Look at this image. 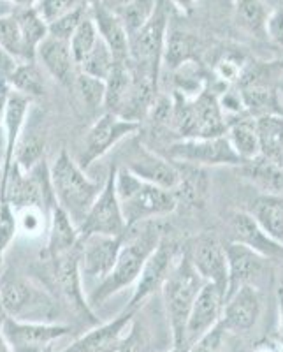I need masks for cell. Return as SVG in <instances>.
I'll return each mask as SVG.
<instances>
[{
  "label": "cell",
  "mask_w": 283,
  "mask_h": 352,
  "mask_svg": "<svg viewBox=\"0 0 283 352\" xmlns=\"http://www.w3.org/2000/svg\"><path fill=\"white\" fill-rule=\"evenodd\" d=\"M163 236H166V229H163L162 219L144 220V222L128 226L127 231L124 232L120 254H118L115 266L90 294V300H88L90 308L93 305H102L113 294L134 284L139 278V273L146 259L159 247Z\"/></svg>",
  "instance_id": "6da1fadb"
},
{
  "label": "cell",
  "mask_w": 283,
  "mask_h": 352,
  "mask_svg": "<svg viewBox=\"0 0 283 352\" xmlns=\"http://www.w3.org/2000/svg\"><path fill=\"white\" fill-rule=\"evenodd\" d=\"M203 285V276L192 266L188 252L181 250L176 263L172 264L168 278L160 287L172 345L185 347V328H187L188 316Z\"/></svg>",
  "instance_id": "7a4b0ae2"
},
{
  "label": "cell",
  "mask_w": 283,
  "mask_h": 352,
  "mask_svg": "<svg viewBox=\"0 0 283 352\" xmlns=\"http://www.w3.org/2000/svg\"><path fill=\"white\" fill-rule=\"evenodd\" d=\"M116 196L127 228L144 220L163 219L178 206L171 190L141 180L125 168L116 169Z\"/></svg>",
  "instance_id": "3957f363"
},
{
  "label": "cell",
  "mask_w": 283,
  "mask_h": 352,
  "mask_svg": "<svg viewBox=\"0 0 283 352\" xmlns=\"http://www.w3.org/2000/svg\"><path fill=\"white\" fill-rule=\"evenodd\" d=\"M49 180L56 204L80 228L102 187L97 182L90 180L84 169H81L67 152H60V155L55 159L49 168Z\"/></svg>",
  "instance_id": "277c9868"
},
{
  "label": "cell",
  "mask_w": 283,
  "mask_h": 352,
  "mask_svg": "<svg viewBox=\"0 0 283 352\" xmlns=\"http://www.w3.org/2000/svg\"><path fill=\"white\" fill-rule=\"evenodd\" d=\"M0 300L8 317L25 322H56L60 314L55 296L23 276H2Z\"/></svg>",
  "instance_id": "5b68a950"
},
{
  "label": "cell",
  "mask_w": 283,
  "mask_h": 352,
  "mask_svg": "<svg viewBox=\"0 0 283 352\" xmlns=\"http://www.w3.org/2000/svg\"><path fill=\"white\" fill-rule=\"evenodd\" d=\"M166 0H160L153 16L128 36V65L134 74L159 83L163 46L169 30Z\"/></svg>",
  "instance_id": "8992f818"
},
{
  "label": "cell",
  "mask_w": 283,
  "mask_h": 352,
  "mask_svg": "<svg viewBox=\"0 0 283 352\" xmlns=\"http://www.w3.org/2000/svg\"><path fill=\"white\" fill-rule=\"evenodd\" d=\"M0 201H5L14 212L37 206L49 215L56 201L49 180V168L44 164V160L28 173H23L12 162L8 178L4 184H0Z\"/></svg>",
  "instance_id": "52a82bcc"
},
{
  "label": "cell",
  "mask_w": 283,
  "mask_h": 352,
  "mask_svg": "<svg viewBox=\"0 0 283 352\" xmlns=\"http://www.w3.org/2000/svg\"><path fill=\"white\" fill-rule=\"evenodd\" d=\"M116 169H118V166H113L109 169L102 190L78 228L80 229V238L90 236V234L124 236V232L127 231L124 213H122L118 196H116Z\"/></svg>",
  "instance_id": "ba28073f"
},
{
  "label": "cell",
  "mask_w": 283,
  "mask_h": 352,
  "mask_svg": "<svg viewBox=\"0 0 283 352\" xmlns=\"http://www.w3.org/2000/svg\"><path fill=\"white\" fill-rule=\"evenodd\" d=\"M172 160L190 166H243L225 134L215 138H183L169 146Z\"/></svg>",
  "instance_id": "9c48e42d"
},
{
  "label": "cell",
  "mask_w": 283,
  "mask_h": 352,
  "mask_svg": "<svg viewBox=\"0 0 283 352\" xmlns=\"http://www.w3.org/2000/svg\"><path fill=\"white\" fill-rule=\"evenodd\" d=\"M11 352H46L53 349L56 340L72 331L60 322H25L8 319L0 324Z\"/></svg>",
  "instance_id": "30bf717a"
},
{
  "label": "cell",
  "mask_w": 283,
  "mask_h": 352,
  "mask_svg": "<svg viewBox=\"0 0 283 352\" xmlns=\"http://www.w3.org/2000/svg\"><path fill=\"white\" fill-rule=\"evenodd\" d=\"M49 264V276L52 284L56 289V294L64 298L71 308L76 312L83 314L88 317L90 322H97L92 308L83 296V285H81V272H80V245L74 247L69 252L48 259Z\"/></svg>",
  "instance_id": "8fae6325"
},
{
  "label": "cell",
  "mask_w": 283,
  "mask_h": 352,
  "mask_svg": "<svg viewBox=\"0 0 283 352\" xmlns=\"http://www.w3.org/2000/svg\"><path fill=\"white\" fill-rule=\"evenodd\" d=\"M139 129L141 124L137 122L125 120L115 113L106 111L100 118H97L95 124L88 131L87 140H84V150L78 162L80 168L88 169L95 160L106 155L113 146H116L125 138L136 134Z\"/></svg>",
  "instance_id": "7c38bea8"
},
{
  "label": "cell",
  "mask_w": 283,
  "mask_h": 352,
  "mask_svg": "<svg viewBox=\"0 0 283 352\" xmlns=\"http://www.w3.org/2000/svg\"><path fill=\"white\" fill-rule=\"evenodd\" d=\"M180 252L181 248L178 247V243L166 234L159 243V247L150 254V257L144 263L143 270L139 273V278L136 280L134 294H132L127 307L139 308L148 298L155 294L157 289L162 287L163 280L168 278L172 264L176 263Z\"/></svg>",
  "instance_id": "4fadbf2b"
},
{
  "label": "cell",
  "mask_w": 283,
  "mask_h": 352,
  "mask_svg": "<svg viewBox=\"0 0 283 352\" xmlns=\"http://www.w3.org/2000/svg\"><path fill=\"white\" fill-rule=\"evenodd\" d=\"M124 236L90 234L80 238V272L81 278H92L97 284L102 282L115 266L122 248Z\"/></svg>",
  "instance_id": "5bb4252c"
},
{
  "label": "cell",
  "mask_w": 283,
  "mask_h": 352,
  "mask_svg": "<svg viewBox=\"0 0 283 352\" xmlns=\"http://www.w3.org/2000/svg\"><path fill=\"white\" fill-rule=\"evenodd\" d=\"M225 254H227V292L225 300L236 292L240 287L251 285L259 289V284L264 280L269 268H267V259L260 254L253 252L251 248L240 243L229 241L225 245Z\"/></svg>",
  "instance_id": "9a60e30c"
},
{
  "label": "cell",
  "mask_w": 283,
  "mask_h": 352,
  "mask_svg": "<svg viewBox=\"0 0 283 352\" xmlns=\"http://www.w3.org/2000/svg\"><path fill=\"white\" fill-rule=\"evenodd\" d=\"M187 252L192 266L204 282H212L227 292V254L225 245L215 234H201Z\"/></svg>",
  "instance_id": "2e32d148"
},
{
  "label": "cell",
  "mask_w": 283,
  "mask_h": 352,
  "mask_svg": "<svg viewBox=\"0 0 283 352\" xmlns=\"http://www.w3.org/2000/svg\"><path fill=\"white\" fill-rule=\"evenodd\" d=\"M223 303H225V292L212 282H204L188 316L187 328H185V347H190L199 336L210 331L218 322Z\"/></svg>",
  "instance_id": "e0dca14e"
},
{
  "label": "cell",
  "mask_w": 283,
  "mask_h": 352,
  "mask_svg": "<svg viewBox=\"0 0 283 352\" xmlns=\"http://www.w3.org/2000/svg\"><path fill=\"white\" fill-rule=\"evenodd\" d=\"M136 312L137 308L125 307L124 312L118 314L115 319L84 333L60 352H116Z\"/></svg>",
  "instance_id": "ac0fdd59"
},
{
  "label": "cell",
  "mask_w": 283,
  "mask_h": 352,
  "mask_svg": "<svg viewBox=\"0 0 283 352\" xmlns=\"http://www.w3.org/2000/svg\"><path fill=\"white\" fill-rule=\"evenodd\" d=\"M229 232H231L229 241L232 243L245 245L266 259H276V257L283 259V245L266 234L248 212L240 210L229 215Z\"/></svg>",
  "instance_id": "d6986e66"
},
{
  "label": "cell",
  "mask_w": 283,
  "mask_h": 352,
  "mask_svg": "<svg viewBox=\"0 0 283 352\" xmlns=\"http://www.w3.org/2000/svg\"><path fill=\"white\" fill-rule=\"evenodd\" d=\"M125 169H128L132 175H136L141 180L159 185V187L171 190V192L180 182L178 168L143 144H137L136 148L132 150Z\"/></svg>",
  "instance_id": "ffe728a7"
},
{
  "label": "cell",
  "mask_w": 283,
  "mask_h": 352,
  "mask_svg": "<svg viewBox=\"0 0 283 352\" xmlns=\"http://www.w3.org/2000/svg\"><path fill=\"white\" fill-rule=\"evenodd\" d=\"M260 316V296L257 287H240L223 303L220 324L225 331L243 333L256 326Z\"/></svg>",
  "instance_id": "44dd1931"
},
{
  "label": "cell",
  "mask_w": 283,
  "mask_h": 352,
  "mask_svg": "<svg viewBox=\"0 0 283 352\" xmlns=\"http://www.w3.org/2000/svg\"><path fill=\"white\" fill-rule=\"evenodd\" d=\"M36 60L43 64V67L64 87H72V81L78 74V65L72 56L69 41L56 39L53 36L44 37L43 43L36 52Z\"/></svg>",
  "instance_id": "7402d4cb"
},
{
  "label": "cell",
  "mask_w": 283,
  "mask_h": 352,
  "mask_svg": "<svg viewBox=\"0 0 283 352\" xmlns=\"http://www.w3.org/2000/svg\"><path fill=\"white\" fill-rule=\"evenodd\" d=\"M28 108H30V97L20 92L11 90L4 113V129H5V146H4V162L0 168V184H4L8 173L14 162V150L21 138L25 120H27Z\"/></svg>",
  "instance_id": "603a6c76"
},
{
  "label": "cell",
  "mask_w": 283,
  "mask_h": 352,
  "mask_svg": "<svg viewBox=\"0 0 283 352\" xmlns=\"http://www.w3.org/2000/svg\"><path fill=\"white\" fill-rule=\"evenodd\" d=\"M90 16L95 23L97 34L104 43L108 44L115 60L128 62V36L118 14L104 8L99 0H92Z\"/></svg>",
  "instance_id": "cb8c5ba5"
},
{
  "label": "cell",
  "mask_w": 283,
  "mask_h": 352,
  "mask_svg": "<svg viewBox=\"0 0 283 352\" xmlns=\"http://www.w3.org/2000/svg\"><path fill=\"white\" fill-rule=\"evenodd\" d=\"M48 222V241H46V247H44L43 252H41V257L44 261L62 256V254L69 252V250L80 245V229L58 204H55L52 212H49Z\"/></svg>",
  "instance_id": "d4e9b609"
},
{
  "label": "cell",
  "mask_w": 283,
  "mask_h": 352,
  "mask_svg": "<svg viewBox=\"0 0 283 352\" xmlns=\"http://www.w3.org/2000/svg\"><path fill=\"white\" fill-rule=\"evenodd\" d=\"M225 138L243 162L253 160L260 155L259 132H257V122L253 116L243 115L229 122Z\"/></svg>",
  "instance_id": "484cf974"
},
{
  "label": "cell",
  "mask_w": 283,
  "mask_h": 352,
  "mask_svg": "<svg viewBox=\"0 0 283 352\" xmlns=\"http://www.w3.org/2000/svg\"><path fill=\"white\" fill-rule=\"evenodd\" d=\"M243 176L262 194L283 196V168L259 155L240 166Z\"/></svg>",
  "instance_id": "4316f807"
},
{
  "label": "cell",
  "mask_w": 283,
  "mask_h": 352,
  "mask_svg": "<svg viewBox=\"0 0 283 352\" xmlns=\"http://www.w3.org/2000/svg\"><path fill=\"white\" fill-rule=\"evenodd\" d=\"M266 234L283 245V196L260 194L251 203L250 212Z\"/></svg>",
  "instance_id": "83f0119b"
},
{
  "label": "cell",
  "mask_w": 283,
  "mask_h": 352,
  "mask_svg": "<svg viewBox=\"0 0 283 352\" xmlns=\"http://www.w3.org/2000/svg\"><path fill=\"white\" fill-rule=\"evenodd\" d=\"M20 27L21 41H23L27 62H36V52L44 37L48 36V23L39 16L34 6H21L18 11L12 12Z\"/></svg>",
  "instance_id": "f1b7e54d"
},
{
  "label": "cell",
  "mask_w": 283,
  "mask_h": 352,
  "mask_svg": "<svg viewBox=\"0 0 283 352\" xmlns=\"http://www.w3.org/2000/svg\"><path fill=\"white\" fill-rule=\"evenodd\" d=\"M201 41L183 30H168L162 60L171 69H178L188 62H197L203 52Z\"/></svg>",
  "instance_id": "f546056e"
},
{
  "label": "cell",
  "mask_w": 283,
  "mask_h": 352,
  "mask_svg": "<svg viewBox=\"0 0 283 352\" xmlns=\"http://www.w3.org/2000/svg\"><path fill=\"white\" fill-rule=\"evenodd\" d=\"M106 96H104V108L108 113L120 116L125 102L128 99L132 88V71L128 62H115V67L104 81Z\"/></svg>",
  "instance_id": "4dcf8cb0"
},
{
  "label": "cell",
  "mask_w": 283,
  "mask_h": 352,
  "mask_svg": "<svg viewBox=\"0 0 283 352\" xmlns=\"http://www.w3.org/2000/svg\"><path fill=\"white\" fill-rule=\"evenodd\" d=\"M260 155L283 168V116L266 115L256 118Z\"/></svg>",
  "instance_id": "1f68e13d"
},
{
  "label": "cell",
  "mask_w": 283,
  "mask_h": 352,
  "mask_svg": "<svg viewBox=\"0 0 283 352\" xmlns=\"http://www.w3.org/2000/svg\"><path fill=\"white\" fill-rule=\"evenodd\" d=\"M180 171V182L172 190L176 201H187L188 204H203L207 196V178L206 173L199 166L185 164V168H178Z\"/></svg>",
  "instance_id": "d6a6232c"
},
{
  "label": "cell",
  "mask_w": 283,
  "mask_h": 352,
  "mask_svg": "<svg viewBox=\"0 0 283 352\" xmlns=\"http://www.w3.org/2000/svg\"><path fill=\"white\" fill-rule=\"evenodd\" d=\"M269 9L264 0H238L234 9L236 25L251 37H266V20Z\"/></svg>",
  "instance_id": "836d02e7"
},
{
  "label": "cell",
  "mask_w": 283,
  "mask_h": 352,
  "mask_svg": "<svg viewBox=\"0 0 283 352\" xmlns=\"http://www.w3.org/2000/svg\"><path fill=\"white\" fill-rule=\"evenodd\" d=\"M116 352H155L152 345V331H150V326L144 317H141L139 308L132 317L131 324H128Z\"/></svg>",
  "instance_id": "e575fe53"
},
{
  "label": "cell",
  "mask_w": 283,
  "mask_h": 352,
  "mask_svg": "<svg viewBox=\"0 0 283 352\" xmlns=\"http://www.w3.org/2000/svg\"><path fill=\"white\" fill-rule=\"evenodd\" d=\"M115 56H113L111 50L108 48V44L99 37V41H97L92 52L84 56L81 64L78 65V69L81 72H84V74H88V76L106 81V78L109 76V72L115 67Z\"/></svg>",
  "instance_id": "d590c367"
},
{
  "label": "cell",
  "mask_w": 283,
  "mask_h": 352,
  "mask_svg": "<svg viewBox=\"0 0 283 352\" xmlns=\"http://www.w3.org/2000/svg\"><path fill=\"white\" fill-rule=\"evenodd\" d=\"M9 85L14 92H20L27 97L41 96L44 90L43 78L36 62H20L16 69L9 76Z\"/></svg>",
  "instance_id": "8d00e7d4"
},
{
  "label": "cell",
  "mask_w": 283,
  "mask_h": 352,
  "mask_svg": "<svg viewBox=\"0 0 283 352\" xmlns=\"http://www.w3.org/2000/svg\"><path fill=\"white\" fill-rule=\"evenodd\" d=\"M160 0H131L124 9L116 12L124 23L127 36L139 30L150 18L153 16Z\"/></svg>",
  "instance_id": "74e56055"
},
{
  "label": "cell",
  "mask_w": 283,
  "mask_h": 352,
  "mask_svg": "<svg viewBox=\"0 0 283 352\" xmlns=\"http://www.w3.org/2000/svg\"><path fill=\"white\" fill-rule=\"evenodd\" d=\"M97 41H99V34H97L95 23H93L92 16H90V9H88V14L78 25V28L72 34L71 41H69V46H71V52L76 65H80L84 56L92 52Z\"/></svg>",
  "instance_id": "f35d334b"
},
{
  "label": "cell",
  "mask_w": 283,
  "mask_h": 352,
  "mask_svg": "<svg viewBox=\"0 0 283 352\" xmlns=\"http://www.w3.org/2000/svg\"><path fill=\"white\" fill-rule=\"evenodd\" d=\"M41 160H44V140L43 138L30 134V136L20 138L14 150V164L23 173H28L36 168Z\"/></svg>",
  "instance_id": "ab89813d"
},
{
  "label": "cell",
  "mask_w": 283,
  "mask_h": 352,
  "mask_svg": "<svg viewBox=\"0 0 283 352\" xmlns=\"http://www.w3.org/2000/svg\"><path fill=\"white\" fill-rule=\"evenodd\" d=\"M0 48L9 53L12 58H16L18 62H27L20 27L12 14L0 16Z\"/></svg>",
  "instance_id": "60d3db41"
},
{
  "label": "cell",
  "mask_w": 283,
  "mask_h": 352,
  "mask_svg": "<svg viewBox=\"0 0 283 352\" xmlns=\"http://www.w3.org/2000/svg\"><path fill=\"white\" fill-rule=\"evenodd\" d=\"M71 88L76 90V94L80 96V99L83 100V104L87 106L88 109H92L93 111V109H97L99 106H104V96H106L104 81L88 76V74H84V72L78 71Z\"/></svg>",
  "instance_id": "b9f144b4"
},
{
  "label": "cell",
  "mask_w": 283,
  "mask_h": 352,
  "mask_svg": "<svg viewBox=\"0 0 283 352\" xmlns=\"http://www.w3.org/2000/svg\"><path fill=\"white\" fill-rule=\"evenodd\" d=\"M92 4V0H34V8L39 12L46 23H52L56 18L64 16L67 12L80 8H88Z\"/></svg>",
  "instance_id": "7bdbcfd3"
},
{
  "label": "cell",
  "mask_w": 283,
  "mask_h": 352,
  "mask_svg": "<svg viewBox=\"0 0 283 352\" xmlns=\"http://www.w3.org/2000/svg\"><path fill=\"white\" fill-rule=\"evenodd\" d=\"M14 213H16L18 232L30 238L41 236V232L46 228V222L49 220L48 213L44 212L43 208H37V206L21 208Z\"/></svg>",
  "instance_id": "ee69618b"
},
{
  "label": "cell",
  "mask_w": 283,
  "mask_h": 352,
  "mask_svg": "<svg viewBox=\"0 0 283 352\" xmlns=\"http://www.w3.org/2000/svg\"><path fill=\"white\" fill-rule=\"evenodd\" d=\"M18 234L16 213L5 201H0V266L4 263L5 252Z\"/></svg>",
  "instance_id": "f6af8a7d"
},
{
  "label": "cell",
  "mask_w": 283,
  "mask_h": 352,
  "mask_svg": "<svg viewBox=\"0 0 283 352\" xmlns=\"http://www.w3.org/2000/svg\"><path fill=\"white\" fill-rule=\"evenodd\" d=\"M88 8H80V9H74V11L67 12L64 16L56 18L55 21L48 25V36L56 37V39H62V41H71L72 34L74 30L78 28V25L83 21V18L88 14Z\"/></svg>",
  "instance_id": "bcb514c9"
},
{
  "label": "cell",
  "mask_w": 283,
  "mask_h": 352,
  "mask_svg": "<svg viewBox=\"0 0 283 352\" xmlns=\"http://www.w3.org/2000/svg\"><path fill=\"white\" fill-rule=\"evenodd\" d=\"M225 329L220 324V320L210 331L199 336L187 352H225Z\"/></svg>",
  "instance_id": "7dc6e473"
},
{
  "label": "cell",
  "mask_w": 283,
  "mask_h": 352,
  "mask_svg": "<svg viewBox=\"0 0 283 352\" xmlns=\"http://www.w3.org/2000/svg\"><path fill=\"white\" fill-rule=\"evenodd\" d=\"M266 37L283 50V6L269 11L266 20Z\"/></svg>",
  "instance_id": "c3c4849f"
},
{
  "label": "cell",
  "mask_w": 283,
  "mask_h": 352,
  "mask_svg": "<svg viewBox=\"0 0 283 352\" xmlns=\"http://www.w3.org/2000/svg\"><path fill=\"white\" fill-rule=\"evenodd\" d=\"M20 64V62L16 60V58H12L9 53H5L4 50L0 48V78H8L12 74V71L16 69V65Z\"/></svg>",
  "instance_id": "681fc988"
},
{
  "label": "cell",
  "mask_w": 283,
  "mask_h": 352,
  "mask_svg": "<svg viewBox=\"0 0 283 352\" xmlns=\"http://www.w3.org/2000/svg\"><path fill=\"white\" fill-rule=\"evenodd\" d=\"M11 85H9L8 78H0V122L4 120L5 106H8L9 94H11Z\"/></svg>",
  "instance_id": "f907efd6"
},
{
  "label": "cell",
  "mask_w": 283,
  "mask_h": 352,
  "mask_svg": "<svg viewBox=\"0 0 283 352\" xmlns=\"http://www.w3.org/2000/svg\"><path fill=\"white\" fill-rule=\"evenodd\" d=\"M171 2L178 11H181L183 14H190V12L196 9L197 0H171Z\"/></svg>",
  "instance_id": "816d5d0a"
},
{
  "label": "cell",
  "mask_w": 283,
  "mask_h": 352,
  "mask_svg": "<svg viewBox=\"0 0 283 352\" xmlns=\"http://www.w3.org/2000/svg\"><path fill=\"white\" fill-rule=\"evenodd\" d=\"M99 2L104 6V8H108L109 11L118 12L120 9H124L131 0H99Z\"/></svg>",
  "instance_id": "f5cc1de1"
},
{
  "label": "cell",
  "mask_w": 283,
  "mask_h": 352,
  "mask_svg": "<svg viewBox=\"0 0 283 352\" xmlns=\"http://www.w3.org/2000/svg\"><path fill=\"white\" fill-rule=\"evenodd\" d=\"M278 303H280V331L283 336V291L278 292Z\"/></svg>",
  "instance_id": "db71d44e"
},
{
  "label": "cell",
  "mask_w": 283,
  "mask_h": 352,
  "mask_svg": "<svg viewBox=\"0 0 283 352\" xmlns=\"http://www.w3.org/2000/svg\"><path fill=\"white\" fill-rule=\"evenodd\" d=\"M0 352H11V349H9L8 340H5V336H4V333H2V329H0Z\"/></svg>",
  "instance_id": "11a10c76"
},
{
  "label": "cell",
  "mask_w": 283,
  "mask_h": 352,
  "mask_svg": "<svg viewBox=\"0 0 283 352\" xmlns=\"http://www.w3.org/2000/svg\"><path fill=\"white\" fill-rule=\"evenodd\" d=\"M5 319H8V314H5L4 307H2V300H0V324H2Z\"/></svg>",
  "instance_id": "9f6ffc18"
},
{
  "label": "cell",
  "mask_w": 283,
  "mask_h": 352,
  "mask_svg": "<svg viewBox=\"0 0 283 352\" xmlns=\"http://www.w3.org/2000/svg\"><path fill=\"white\" fill-rule=\"evenodd\" d=\"M187 351H188L187 347H178V345H172V347L166 352H187Z\"/></svg>",
  "instance_id": "6f0895ef"
},
{
  "label": "cell",
  "mask_w": 283,
  "mask_h": 352,
  "mask_svg": "<svg viewBox=\"0 0 283 352\" xmlns=\"http://www.w3.org/2000/svg\"><path fill=\"white\" fill-rule=\"evenodd\" d=\"M278 90H280V94H282V96H283V74H282V80H280Z\"/></svg>",
  "instance_id": "680465c9"
},
{
  "label": "cell",
  "mask_w": 283,
  "mask_h": 352,
  "mask_svg": "<svg viewBox=\"0 0 283 352\" xmlns=\"http://www.w3.org/2000/svg\"><path fill=\"white\" fill-rule=\"evenodd\" d=\"M46 352H53V349H49V351H46Z\"/></svg>",
  "instance_id": "91938a15"
}]
</instances>
